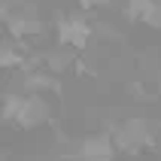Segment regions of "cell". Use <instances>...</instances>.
Masks as SVG:
<instances>
[{"label": "cell", "mask_w": 161, "mask_h": 161, "mask_svg": "<svg viewBox=\"0 0 161 161\" xmlns=\"http://www.w3.org/2000/svg\"><path fill=\"white\" fill-rule=\"evenodd\" d=\"M94 36H97V27L91 21V12H70L55 21V43L58 46H70V49L82 52V49H88Z\"/></svg>", "instance_id": "obj_1"}, {"label": "cell", "mask_w": 161, "mask_h": 161, "mask_svg": "<svg viewBox=\"0 0 161 161\" xmlns=\"http://www.w3.org/2000/svg\"><path fill=\"white\" fill-rule=\"evenodd\" d=\"M76 149H79V161H113L119 155V146L109 131L88 134L82 140H76Z\"/></svg>", "instance_id": "obj_2"}, {"label": "cell", "mask_w": 161, "mask_h": 161, "mask_svg": "<svg viewBox=\"0 0 161 161\" xmlns=\"http://www.w3.org/2000/svg\"><path fill=\"white\" fill-rule=\"evenodd\" d=\"M52 119V103L43 97V94H27L25 100V109H21V116L15 119L18 128H40L43 122Z\"/></svg>", "instance_id": "obj_3"}, {"label": "cell", "mask_w": 161, "mask_h": 161, "mask_svg": "<svg viewBox=\"0 0 161 161\" xmlns=\"http://www.w3.org/2000/svg\"><path fill=\"white\" fill-rule=\"evenodd\" d=\"M25 91L27 94H43V91H55V94H58V91H61V82L55 79L46 67H40V70L25 73Z\"/></svg>", "instance_id": "obj_4"}, {"label": "cell", "mask_w": 161, "mask_h": 161, "mask_svg": "<svg viewBox=\"0 0 161 161\" xmlns=\"http://www.w3.org/2000/svg\"><path fill=\"white\" fill-rule=\"evenodd\" d=\"M25 100H27V91H6L3 94V125H15V119L21 116L25 109Z\"/></svg>", "instance_id": "obj_5"}, {"label": "cell", "mask_w": 161, "mask_h": 161, "mask_svg": "<svg viewBox=\"0 0 161 161\" xmlns=\"http://www.w3.org/2000/svg\"><path fill=\"white\" fill-rule=\"evenodd\" d=\"M155 0H125V6H122V15L131 18V21H146V15L152 12Z\"/></svg>", "instance_id": "obj_6"}, {"label": "cell", "mask_w": 161, "mask_h": 161, "mask_svg": "<svg viewBox=\"0 0 161 161\" xmlns=\"http://www.w3.org/2000/svg\"><path fill=\"white\" fill-rule=\"evenodd\" d=\"M143 25H149V27H155V31H161V0H155L152 12L146 15V21H143Z\"/></svg>", "instance_id": "obj_7"}, {"label": "cell", "mask_w": 161, "mask_h": 161, "mask_svg": "<svg viewBox=\"0 0 161 161\" xmlns=\"http://www.w3.org/2000/svg\"><path fill=\"white\" fill-rule=\"evenodd\" d=\"M113 0H79V6L82 12H94V9H107Z\"/></svg>", "instance_id": "obj_8"}]
</instances>
